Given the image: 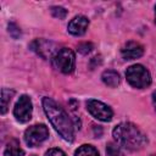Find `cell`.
Returning <instances> with one entry per match:
<instances>
[{"instance_id":"obj_12","label":"cell","mask_w":156,"mask_h":156,"mask_svg":"<svg viewBox=\"0 0 156 156\" xmlns=\"http://www.w3.org/2000/svg\"><path fill=\"white\" fill-rule=\"evenodd\" d=\"M24 155V151L22 150L18 140L16 139H11L6 147H5V151H4V156H23Z\"/></svg>"},{"instance_id":"obj_22","label":"cell","mask_w":156,"mask_h":156,"mask_svg":"<svg viewBox=\"0 0 156 156\" xmlns=\"http://www.w3.org/2000/svg\"><path fill=\"white\" fill-rule=\"evenodd\" d=\"M151 156H156V154H154V155H151Z\"/></svg>"},{"instance_id":"obj_2","label":"cell","mask_w":156,"mask_h":156,"mask_svg":"<svg viewBox=\"0 0 156 156\" xmlns=\"http://www.w3.org/2000/svg\"><path fill=\"white\" fill-rule=\"evenodd\" d=\"M112 135L121 147L129 151H139L147 144L146 135L130 122L117 124L112 130Z\"/></svg>"},{"instance_id":"obj_20","label":"cell","mask_w":156,"mask_h":156,"mask_svg":"<svg viewBox=\"0 0 156 156\" xmlns=\"http://www.w3.org/2000/svg\"><path fill=\"white\" fill-rule=\"evenodd\" d=\"M152 104H154V107H155V111H156V90L152 93Z\"/></svg>"},{"instance_id":"obj_7","label":"cell","mask_w":156,"mask_h":156,"mask_svg":"<svg viewBox=\"0 0 156 156\" xmlns=\"http://www.w3.org/2000/svg\"><path fill=\"white\" fill-rule=\"evenodd\" d=\"M32 112H33V105L30 98L28 95H21L13 107L15 118L21 123H26L32 118Z\"/></svg>"},{"instance_id":"obj_21","label":"cell","mask_w":156,"mask_h":156,"mask_svg":"<svg viewBox=\"0 0 156 156\" xmlns=\"http://www.w3.org/2000/svg\"><path fill=\"white\" fill-rule=\"evenodd\" d=\"M155 22H156V5H155Z\"/></svg>"},{"instance_id":"obj_10","label":"cell","mask_w":156,"mask_h":156,"mask_svg":"<svg viewBox=\"0 0 156 156\" xmlns=\"http://www.w3.org/2000/svg\"><path fill=\"white\" fill-rule=\"evenodd\" d=\"M121 54H122L123 58H126V60L139 58L144 54V48H143L141 44H139L136 41H127L122 46Z\"/></svg>"},{"instance_id":"obj_5","label":"cell","mask_w":156,"mask_h":156,"mask_svg":"<svg viewBox=\"0 0 156 156\" xmlns=\"http://www.w3.org/2000/svg\"><path fill=\"white\" fill-rule=\"evenodd\" d=\"M49 136V129L45 124H33L24 132V141L29 147H35Z\"/></svg>"},{"instance_id":"obj_9","label":"cell","mask_w":156,"mask_h":156,"mask_svg":"<svg viewBox=\"0 0 156 156\" xmlns=\"http://www.w3.org/2000/svg\"><path fill=\"white\" fill-rule=\"evenodd\" d=\"M88 26H89V20L83 15H78L71 20V22L67 26V29L72 35L79 37L87 32Z\"/></svg>"},{"instance_id":"obj_11","label":"cell","mask_w":156,"mask_h":156,"mask_svg":"<svg viewBox=\"0 0 156 156\" xmlns=\"http://www.w3.org/2000/svg\"><path fill=\"white\" fill-rule=\"evenodd\" d=\"M101 79L102 82L110 87V88H116L119 82H121V78H119V74L113 71V69H107V71H104L102 74H101Z\"/></svg>"},{"instance_id":"obj_13","label":"cell","mask_w":156,"mask_h":156,"mask_svg":"<svg viewBox=\"0 0 156 156\" xmlns=\"http://www.w3.org/2000/svg\"><path fill=\"white\" fill-rule=\"evenodd\" d=\"M15 95V91L11 90V89H6L4 88L1 90V115L6 113L7 111V107H9V104L12 99V96Z\"/></svg>"},{"instance_id":"obj_8","label":"cell","mask_w":156,"mask_h":156,"mask_svg":"<svg viewBox=\"0 0 156 156\" xmlns=\"http://www.w3.org/2000/svg\"><path fill=\"white\" fill-rule=\"evenodd\" d=\"M30 49L33 51H35L43 58L52 57L54 54L57 51L55 44L52 41H49V40H45V39H35L34 41H32Z\"/></svg>"},{"instance_id":"obj_3","label":"cell","mask_w":156,"mask_h":156,"mask_svg":"<svg viewBox=\"0 0 156 156\" xmlns=\"http://www.w3.org/2000/svg\"><path fill=\"white\" fill-rule=\"evenodd\" d=\"M52 65L56 69L65 74H69L74 71L76 67V55L72 49L69 48H61L58 49L54 56L51 57Z\"/></svg>"},{"instance_id":"obj_17","label":"cell","mask_w":156,"mask_h":156,"mask_svg":"<svg viewBox=\"0 0 156 156\" xmlns=\"http://www.w3.org/2000/svg\"><path fill=\"white\" fill-rule=\"evenodd\" d=\"M9 33L12 38H18L21 35V29L17 27V24L15 23H9Z\"/></svg>"},{"instance_id":"obj_6","label":"cell","mask_w":156,"mask_h":156,"mask_svg":"<svg viewBox=\"0 0 156 156\" xmlns=\"http://www.w3.org/2000/svg\"><path fill=\"white\" fill-rule=\"evenodd\" d=\"M87 110L94 118L102 121V122H110L113 117V112H112L111 107L99 100H94V99L88 100Z\"/></svg>"},{"instance_id":"obj_4","label":"cell","mask_w":156,"mask_h":156,"mask_svg":"<svg viewBox=\"0 0 156 156\" xmlns=\"http://www.w3.org/2000/svg\"><path fill=\"white\" fill-rule=\"evenodd\" d=\"M126 78H127L128 83L136 89H143L151 84L150 72L143 65H139V63L132 65L127 68Z\"/></svg>"},{"instance_id":"obj_14","label":"cell","mask_w":156,"mask_h":156,"mask_svg":"<svg viewBox=\"0 0 156 156\" xmlns=\"http://www.w3.org/2000/svg\"><path fill=\"white\" fill-rule=\"evenodd\" d=\"M74 156H99V151L94 146L84 144L76 150Z\"/></svg>"},{"instance_id":"obj_19","label":"cell","mask_w":156,"mask_h":156,"mask_svg":"<svg viewBox=\"0 0 156 156\" xmlns=\"http://www.w3.org/2000/svg\"><path fill=\"white\" fill-rule=\"evenodd\" d=\"M91 49H93V45L90 43H83L78 46V51L82 54H88L91 51Z\"/></svg>"},{"instance_id":"obj_15","label":"cell","mask_w":156,"mask_h":156,"mask_svg":"<svg viewBox=\"0 0 156 156\" xmlns=\"http://www.w3.org/2000/svg\"><path fill=\"white\" fill-rule=\"evenodd\" d=\"M106 155L107 156H123L121 146L116 143H108L106 146Z\"/></svg>"},{"instance_id":"obj_16","label":"cell","mask_w":156,"mask_h":156,"mask_svg":"<svg viewBox=\"0 0 156 156\" xmlns=\"http://www.w3.org/2000/svg\"><path fill=\"white\" fill-rule=\"evenodd\" d=\"M50 12L55 18H58V20H63L67 16V10H65L61 6H52L50 9Z\"/></svg>"},{"instance_id":"obj_1","label":"cell","mask_w":156,"mask_h":156,"mask_svg":"<svg viewBox=\"0 0 156 156\" xmlns=\"http://www.w3.org/2000/svg\"><path fill=\"white\" fill-rule=\"evenodd\" d=\"M43 108L55 130L66 140L72 143L74 139V129L67 112L51 98L43 99Z\"/></svg>"},{"instance_id":"obj_18","label":"cell","mask_w":156,"mask_h":156,"mask_svg":"<svg viewBox=\"0 0 156 156\" xmlns=\"http://www.w3.org/2000/svg\"><path fill=\"white\" fill-rule=\"evenodd\" d=\"M44 156H66V154H65L61 149H56V147H54V149L48 150V151L45 152Z\"/></svg>"}]
</instances>
